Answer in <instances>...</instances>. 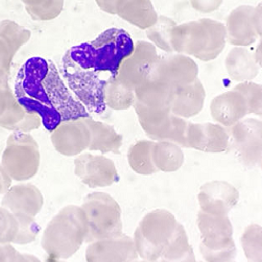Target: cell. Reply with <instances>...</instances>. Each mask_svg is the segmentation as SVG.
Here are the masks:
<instances>
[{"mask_svg": "<svg viewBox=\"0 0 262 262\" xmlns=\"http://www.w3.org/2000/svg\"><path fill=\"white\" fill-rule=\"evenodd\" d=\"M151 158L157 170L163 172L179 170L185 161V156L182 147L167 140L154 141Z\"/></svg>", "mask_w": 262, "mask_h": 262, "instance_id": "cell-28", "label": "cell"}, {"mask_svg": "<svg viewBox=\"0 0 262 262\" xmlns=\"http://www.w3.org/2000/svg\"><path fill=\"white\" fill-rule=\"evenodd\" d=\"M152 143V140H139L129 147L127 161L129 167L136 173L150 176L158 171L155 167L151 158Z\"/></svg>", "mask_w": 262, "mask_h": 262, "instance_id": "cell-30", "label": "cell"}, {"mask_svg": "<svg viewBox=\"0 0 262 262\" xmlns=\"http://www.w3.org/2000/svg\"><path fill=\"white\" fill-rule=\"evenodd\" d=\"M133 108L135 109L142 129L148 138L152 141H170L176 120V115L171 113L170 109H151L138 101H135Z\"/></svg>", "mask_w": 262, "mask_h": 262, "instance_id": "cell-19", "label": "cell"}, {"mask_svg": "<svg viewBox=\"0 0 262 262\" xmlns=\"http://www.w3.org/2000/svg\"><path fill=\"white\" fill-rule=\"evenodd\" d=\"M226 71L231 80L243 83L251 82L260 72V66L254 59V54L247 47L234 46L225 60Z\"/></svg>", "mask_w": 262, "mask_h": 262, "instance_id": "cell-23", "label": "cell"}, {"mask_svg": "<svg viewBox=\"0 0 262 262\" xmlns=\"http://www.w3.org/2000/svg\"><path fill=\"white\" fill-rule=\"evenodd\" d=\"M158 59L157 48L150 42H136L132 54L122 61L119 67L117 81L123 86L135 90L148 80L151 69Z\"/></svg>", "mask_w": 262, "mask_h": 262, "instance_id": "cell-10", "label": "cell"}, {"mask_svg": "<svg viewBox=\"0 0 262 262\" xmlns=\"http://www.w3.org/2000/svg\"><path fill=\"white\" fill-rule=\"evenodd\" d=\"M0 126L12 132L30 133L42 126V119L38 114L26 111L18 102L13 91L6 110L0 115Z\"/></svg>", "mask_w": 262, "mask_h": 262, "instance_id": "cell-24", "label": "cell"}, {"mask_svg": "<svg viewBox=\"0 0 262 262\" xmlns=\"http://www.w3.org/2000/svg\"><path fill=\"white\" fill-rule=\"evenodd\" d=\"M261 50H262V44H261V41L260 43L258 44L257 48H256V52L254 55V59L256 61V63L261 67Z\"/></svg>", "mask_w": 262, "mask_h": 262, "instance_id": "cell-44", "label": "cell"}, {"mask_svg": "<svg viewBox=\"0 0 262 262\" xmlns=\"http://www.w3.org/2000/svg\"><path fill=\"white\" fill-rule=\"evenodd\" d=\"M198 74V64L191 57L171 54L159 57L151 69L149 78L164 82L177 89L195 81Z\"/></svg>", "mask_w": 262, "mask_h": 262, "instance_id": "cell-12", "label": "cell"}, {"mask_svg": "<svg viewBox=\"0 0 262 262\" xmlns=\"http://www.w3.org/2000/svg\"><path fill=\"white\" fill-rule=\"evenodd\" d=\"M85 121L90 129V151H101V154H119L123 138L115 128L104 122L96 121L93 118L86 117Z\"/></svg>", "mask_w": 262, "mask_h": 262, "instance_id": "cell-27", "label": "cell"}, {"mask_svg": "<svg viewBox=\"0 0 262 262\" xmlns=\"http://www.w3.org/2000/svg\"><path fill=\"white\" fill-rule=\"evenodd\" d=\"M210 114L216 123L228 128L248 115L247 102L238 91L233 89L212 99Z\"/></svg>", "mask_w": 262, "mask_h": 262, "instance_id": "cell-21", "label": "cell"}, {"mask_svg": "<svg viewBox=\"0 0 262 262\" xmlns=\"http://www.w3.org/2000/svg\"><path fill=\"white\" fill-rule=\"evenodd\" d=\"M134 47L126 31L112 28L93 41L66 51L62 64L63 80L88 112L100 114L106 111L104 91L117 77L122 61L132 54Z\"/></svg>", "mask_w": 262, "mask_h": 262, "instance_id": "cell-1", "label": "cell"}, {"mask_svg": "<svg viewBox=\"0 0 262 262\" xmlns=\"http://www.w3.org/2000/svg\"><path fill=\"white\" fill-rule=\"evenodd\" d=\"M116 15L140 30H147L158 19L151 0H118Z\"/></svg>", "mask_w": 262, "mask_h": 262, "instance_id": "cell-26", "label": "cell"}, {"mask_svg": "<svg viewBox=\"0 0 262 262\" xmlns=\"http://www.w3.org/2000/svg\"><path fill=\"white\" fill-rule=\"evenodd\" d=\"M241 242L248 260L257 262L262 260V229L260 225L248 226L242 235Z\"/></svg>", "mask_w": 262, "mask_h": 262, "instance_id": "cell-34", "label": "cell"}, {"mask_svg": "<svg viewBox=\"0 0 262 262\" xmlns=\"http://www.w3.org/2000/svg\"><path fill=\"white\" fill-rule=\"evenodd\" d=\"M88 223L86 243L120 236L122 233L121 208L110 194L93 192L88 194L82 206Z\"/></svg>", "mask_w": 262, "mask_h": 262, "instance_id": "cell-7", "label": "cell"}, {"mask_svg": "<svg viewBox=\"0 0 262 262\" xmlns=\"http://www.w3.org/2000/svg\"><path fill=\"white\" fill-rule=\"evenodd\" d=\"M136 101L134 90L123 86L117 78L108 84L104 91L106 107L114 111H123L132 108Z\"/></svg>", "mask_w": 262, "mask_h": 262, "instance_id": "cell-31", "label": "cell"}, {"mask_svg": "<svg viewBox=\"0 0 262 262\" xmlns=\"http://www.w3.org/2000/svg\"><path fill=\"white\" fill-rule=\"evenodd\" d=\"M12 186V178L0 164V195L5 194Z\"/></svg>", "mask_w": 262, "mask_h": 262, "instance_id": "cell-43", "label": "cell"}, {"mask_svg": "<svg viewBox=\"0 0 262 262\" xmlns=\"http://www.w3.org/2000/svg\"><path fill=\"white\" fill-rule=\"evenodd\" d=\"M0 261H40L39 258L28 254H21L11 243L0 244Z\"/></svg>", "mask_w": 262, "mask_h": 262, "instance_id": "cell-38", "label": "cell"}, {"mask_svg": "<svg viewBox=\"0 0 262 262\" xmlns=\"http://www.w3.org/2000/svg\"><path fill=\"white\" fill-rule=\"evenodd\" d=\"M177 25V23L169 17L158 16L157 21L148 28L146 31V37L149 42L163 51L171 54L173 52L171 47V31Z\"/></svg>", "mask_w": 262, "mask_h": 262, "instance_id": "cell-33", "label": "cell"}, {"mask_svg": "<svg viewBox=\"0 0 262 262\" xmlns=\"http://www.w3.org/2000/svg\"><path fill=\"white\" fill-rule=\"evenodd\" d=\"M253 9L252 6L244 5L230 12L225 23L228 43L233 46L248 47L261 38L252 21Z\"/></svg>", "mask_w": 262, "mask_h": 262, "instance_id": "cell-18", "label": "cell"}, {"mask_svg": "<svg viewBox=\"0 0 262 262\" xmlns=\"http://www.w3.org/2000/svg\"><path fill=\"white\" fill-rule=\"evenodd\" d=\"M95 3L102 12L111 15H116V7L118 0H95Z\"/></svg>", "mask_w": 262, "mask_h": 262, "instance_id": "cell-42", "label": "cell"}, {"mask_svg": "<svg viewBox=\"0 0 262 262\" xmlns=\"http://www.w3.org/2000/svg\"><path fill=\"white\" fill-rule=\"evenodd\" d=\"M193 10L202 14H210L217 11L224 0H189Z\"/></svg>", "mask_w": 262, "mask_h": 262, "instance_id": "cell-39", "label": "cell"}, {"mask_svg": "<svg viewBox=\"0 0 262 262\" xmlns=\"http://www.w3.org/2000/svg\"><path fill=\"white\" fill-rule=\"evenodd\" d=\"M198 201L203 212L214 215H228L237 205L239 192L226 181H211L200 187Z\"/></svg>", "mask_w": 262, "mask_h": 262, "instance_id": "cell-14", "label": "cell"}, {"mask_svg": "<svg viewBox=\"0 0 262 262\" xmlns=\"http://www.w3.org/2000/svg\"><path fill=\"white\" fill-rule=\"evenodd\" d=\"M32 33L12 20L0 21V70L10 75L18 50L28 43Z\"/></svg>", "mask_w": 262, "mask_h": 262, "instance_id": "cell-20", "label": "cell"}, {"mask_svg": "<svg viewBox=\"0 0 262 262\" xmlns=\"http://www.w3.org/2000/svg\"><path fill=\"white\" fill-rule=\"evenodd\" d=\"M196 224L201 235L200 251L205 261H232L236 258L233 226L228 215H214L200 210Z\"/></svg>", "mask_w": 262, "mask_h": 262, "instance_id": "cell-6", "label": "cell"}, {"mask_svg": "<svg viewBox=\"0 0 262 262\" xmlns=\"http://www.w3.org/2000/svg\"><path fill=\"white\" fill-rule=\"evenodd\" d=\"M171 47L177 54L203 62L215 60L227 43L225 23L209 18L177 24L171 31Z\"/></svg>", "mask_w": 262, "mask_h": 262, "instance_id": "cell-3", "label": "cell"}, {"mask_svg": "<svg viewBox=\"0 0 262 262\" xmlns=\"http://www.w3.org/2000/svg\"><path fill=\"white\" fill-rule=\"evenodd\" d=\"M50 133L51 143L61 155L78 156L89 147L91 136L85 118L64 121Z\"/></svg>", "mask_w": 262, "mask_h": 262, "instance_id": "cell-13", "label": "cell"}, {"mask_svg": "<svg viewBox=\"0 0 262 262\" xmlns=\"http://www.w3.org/2000/svg\"><path fill=\"white\" fill-rule=\"evenodd\" d=\"M205 99V88L203 83L196 78L186 86L177 88L170 111L173 115L185 119L193 117L203 110Z\"/></svg>", "mask_w": 262, "mask_h": 262, "instance_id": "cell-22", "label": "cell"}, {"mask_svg": "<svg viewBox=\"0 0 262 262\" xmlns=\"http://www.w3.org/2000/svg\"><path fill=\"white\" fill-rule=\"evenodd\" d=\"M174 215L165 209L147 213L134 233V244L139 258L146 261L160 260L178 225Z\"/></svg>", "mask_w": 262, "mask_h": 262, "instance_id": "cell-5", "label": "cell"}, {"mask_svg": "<svg viewBox=\"0 0 262 262\" xmlns=\"http://www.w3.org/2000/svg\"><path fill=\"white\" fill-rule=\"evenodd\" d=\"M162 261H195L193 249L189 243L185 228L178 223L170 242L165 248Z\"/></svg>", "mask_w": 262, "mask_h": 262, "instance_id": "cell-29", "label": "cell"}, {"mask_svg": "<svg viewBox=\"0 0 262 262\" xmlns=\"http://www.w3.org/2000/svg\"><path fill=\"white\" fill-rule=\"evenodd\" d=\"M19 223L18 234L13 244L28 245L33 243L39 235L40 228L35 221V217L25 214H15Z\"/></svg>", "mask_w": 262, "mask_h": 262, "instance_id": "cell-36", "label": "cell"}, {"mask_svg": "<svg viewBox=\"0 0 262 262\" xmlns=\"http://www.w3.org/2000/svg\"><path fill=\"white\" fill-rule=\"evenodd\" d=\"M234 90L238 91L245 98L248 107V114L261 116L262 113V87L251 82H243L235 86Z\"/></svg>", "mask_w": 262, "mask_h": 262, "instance_id": "cell-35", "label": "cell"}, {"mask_svg": "<svg viewBox=\"0 0 262 262\" xmlns=\"http://www.w3.org/2000/svg\"><path fill=\"white\" fill-rule=\"evenodd\" d=\"M88 235V223L81 206L68 205L47 224L42 236V248L51 259L72 257Z\"/></svg>", "mask_w": 262, "mask_h": 262, "instance_id": "cell-4", "label": "cell"}, {"mask_svg": "<svg viewBox=\"0 0 262 262\" xmlns=\"http://www.w3.org/2000/svg\"><path fill=\"white\" fill-rule=\"evenodd\" d=\"M230 145L228 129L219 123L189 122L187 147L204 152H223Z\"/></svg>", "mask_w": 262, "mask_h": 262, "instance_id": "cell-16", "label": "cell"}, {"mask_svg": "<svg viewBox=\"0 0 262 262\" xmlns=\"http://www.w3.org/2000/svg\"><path fill=\"white\" fill-rule=\"evenodd\" d=\"M19 230L17 217L9 209L0 207V244H13Z\"/></svg>", "mask_w": 262, "mask_h": 262, "instance_id": "cell-37", "label": "cell"}, {"mask_svg": "<svg viewBox=\"0 0 262 262\" xmlns=\"http://www.w3.org/2000/svg\"><path fill=\"white\" fill-rule=\"evenodd\" d=\"M74 173L90 188L109 187L119 181L114 162L102 155H78L74 160Z\"/></svg>", "mask_w": 262, "mask_h": 262, "instance_id": "cell-11", "label": "cell"}, {"mask_svg": "<svg viewBox=\"0 0 262 262\" xmlns=\"http://www.w3.org/2000/svg\"><path fill=\"white\" fill-rule=\"evenodd\" d=\"M41 154L38 142L29 133L13 132L2 157V166L12 180L22 182L35 177L40 168Z\"/></svg>", "mask_w": 262, "mask_h": 262, "instance_id": "cell-8", "label": "cell"}, {"mask_svg": "<svg viewBox=\"0 0 262 262\" xmlns=\"http://www.w3.org/2000/svg\"><path fill=\"white\" fill-rule=\"evenodd\" d=\"M228 128L230 143H232L239 161L250 168L261 166V120L256 118H243Z\"/></svg>", "mask_w": 262, "mask_h": 262, "instance_id": "cell-9", "label": "cell"}, {"mask_svg": "<svg viewBox=\"0 0 262 262\" xmlns=\"http://www.w3.org/2000/svg\"><path fill=\"white\" fill-rule=\"evenodd\" d=\"M176 88L155 78H148L137 87L135 92L136 101L151 109H170L176 95Z\"/></svg>", "mask_w": 262, "mask_h": 262, "instance_id": "cell-25", "label": "cell"}, {"mask_svg": "<svg viewBox=\"0 0 262 262\" xmlns=\"http://www.w3.org/2000/svg\"><path fill=\"white\" fill-rule=\"evenodd\" d=\"M12 92L13 90L9 84V74L0 70V115L6 110Z\"/></svg>", "mask_w": 262, "mask_h": 262, "instance_id": "cell-40", "label": "cell"}, {"mask_svg": "<svg viewBox=\"0 0 262 262\" xmlns=\"http://www.w3.org/2000/svg\"><path fill=\"white\" fill-rule=\"evenodd\" d=\"M44 196L40 189L30 183L11 186L4 194L2 206L14 214L36 217L42 210Z\"/></svg>", "mask_w": 262, "mask_h": 262, "instance_id": "cell-17", "label": "cell"}, {"mask_svg": "<svg viewBox=\"0 0 262 262\" xmlns=\"http://www.w3.org/2000/svg\"><path fill=\"white\" fill-rule=\"evenodd\" d=\"M86 261H135L139 258L134 239L124 234L120 236L89 243L85 254Z\"/></svg>", "mask_w": 262, "mask_h": 262, "instance_id": "cell-15", "label": "cell"}, {"mask_svg": "<svg viewBox=\"0 0 262 262\" xmlns=\"http://www.w3.org/2000/svg\"><path fill=\"white\" fill-rule=\"evenodd\" d=\"M25 11L35 21H50L61 15L64 0H21Z\"/></svg>", "mask_w": 262, "mask_h": 262, "instance_id": "cell-32", "label": "cell"}, {"mask_svg": "<svg viewBox=\"0 0 262 262\" xmlns=\"http://www.w3.org/2000/svg\"><path fill=\"white\" fill-rule=\"evenodd\" d=\"M14 93L26 111L41 117L48 132L64 121L90 116L66 85L56 64L42 57L31 58L21 66Z\"/></svg>", "mask_w": 262, "mask_h": 262, "instance_id": "cell-2", "label": "cell"}, {"mask_svg": "<svg viewBox=\"0 0 262 262\" xmlns=\"http://www.w3.org/2000/svg\"><path fill=\"white\" fill-rule=\"evenodd\" d=\"M262 5L261 3L258 4L256 7H254L252 12V21L255 26V30L258 33L259 36L262 34Z\"/></svg>", "mask_w": 262, "mask_h": 262, "instance_id": "cell-41", "label": "cell"}]
</instances>
